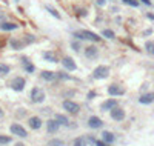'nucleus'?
I'll return each mask as SVG.
<instances>
[{
    "mask_svg": "<svg viewBox=\"0 0 154 146\" xmlns=\"http://www.w3.org/2000/svg\"><path fill=\"white\" fill-rule=\"evenodd\" d=\"M76 38H79V40H90V42H100V38L96 32H91V31H86V29H82V31H76L74 34Z\"/></svg>",
    "mask_w": 154,
    "mask_h": 146,
    "instance_id": "1",
    "label": "nucleus"
},
{
    "mask_svg": "<svg viewBox=\"0 0 154 146\" xmlns=\"http://www.w3.org/2000/svg\"><path fill=\"white\" fill-rule=\"evenodd\" d=\"M108 75H110V68L105 65H100L92 71V77H94L96 80H103V78H106Z\"/></svg>",
    "mask_w": 154,
    "mask_h": 146,
    "instance_id": "2",
    "label": "nucleus"
},
{
    "mask_svg": "<svg viewBox=\"0 0 154 146\" xmlns=\"http://www.w3.org/2000/svg\"><path fill=\"white\" fill-rule=\"evenodd\" d=\"M31 100L34 103H42L45 100V92L40 88H32V91H31Z\"/></svg>",
    "mask_w": 154,
    "mask_h": 146,
    "instance_id": "3",
    "label": "nucleus"
},
{
    "mask_svg": "<svg viewBox=\"0 0 154 146\" xmlns=\"http://www.w3.org/2000/svg\"><path fill=\"white\" fill-rule=\"evenodd\" d=\"M25 85H26V82H25L23 77H16L14 80L11 82V88L14 91H17V92H22L25 89Z\"/></svg>",
    "mask_w": 154,
    "mask_h": 146,
    "instance_id": "4",
    "label": "nucleus"
},
{
    "mask_svg": "<svg viewBox=\"0 0 154 146\" xmlns=\"http://www.w3.org/2000/svg\"><path fill=\"white\" fill-rule=\"evenodd\" d=\"M11 132H12L14 135H17V137H22V138L28 137V132H26V129L23 128L22 125H17V123L11 125Z\"/></svg>",
    "mask_w": 154,
    "mask_h": 146,
    "instance_id": "5",
    "label": "nucleus"
},
{
    "mask_svg": "<svg viewBox=\"0 0 154 146\" xmlns=\"http://www.w3.org/2000/svg\"><path fill=\"white\" fill-rule=\"evenodd\" d=\"M63 108H65V111L71 112V114H77V112L80 111V106L76 102H71V100H65L63 102Z\"/></svg>",
    "mask_w": 154,
    "mask_h": 146,
    "instance_id": "6",
    "label": "nucleus"
},
{
    "mask_svg": "<svg viewBox=\"0 0 154 146\" xmlns=\"http://www.w3.org/2000/svg\"><path fill=\"white\" fill-rule=\"evenodd\" d=\"M108 94L112 95V97H114V95H123V94H125V89H123L120 85L112 83V85L108 86Z\"/></svg>",
    "mask_w": 154,
    "mask_h": 146,
    "instance_id": "7",
    "label": "nucleus"
},
{
    "mask_svg": "<svg viewBox=\"0 0 154 146\" xmlns=\"http://www.w3.org/2000/svg\"><path fill=\"white\" fill-rule=\"evenodd\" d=\"M88 126L91 129H99V128H102V126H103V122H102V118H100V117L91 115L88 118Z\"/></svg>",
    "mask_w": 154,
    "mask_h": 146,
    "instance_id": "8",
    "label": "nucleus"
},
{
    "mask_svg": "<svg viewBox=\"0 0 154 146\" xmlns=\"http://www.w3.org/2000/svg\"><path fill=\"white\" fill-rule=\"evenodd\" d=\"M110 114H111V117L114 118V120H117V122H120V120H123V118H125V111H123L122 108H119V106L112 108V109L110 111Z\"/></svg>",
    "mask_w": 154,
    "mask_h": 146,
    "instance_id": "9",
    "label": "nucleus"
},
{
    "mask_svg": "<svg viewBox=\"0 0 154 146\" xmlns=\"http://www.w3.org/2000/svg\"><path fill=\"white\" fill-rule=\"evenodd\" d=\"M62 65H63L68 71H76V69H77V65H76V62L72 60L71 57H63V58H62Z\"/></svg>",
    "mask_w": 154,
    "mask_h": 146,
    "instance_id": "10",
    "label": "nucleus"
},
{
    "mask_svg": "<svg viewBox=\"0 0 154 146\" xmlns=\"http://www.w3.org/2000/svg\"><path fill=\"white\" fill-rule=\"evenodd\" d=\"M59 128H60V123L56 120H48L46 122V131L49 132V134H54V132H57L59 131Z\"/></svg>",
    "mask_w": 154,
    "mask_h": 146,
    "instance_id": "11",
    "label": "nucleus"
},
{
    "mask_svg": "<svg viewBox=\"0 0 154 146\" xmlns=\"http://www.w3.org/2000/svg\"><path fill=\"white\" fill-rule=\"evenodd\" d=\"M43 58L46 62H49V63H59V57L54 51H46L43 52Z\"/></svg>",
    "mask_w": 154,
    "mask_h": 146,
    "instance_id": "12",
    "label": "nucleus"
},
{
    "mask_svg": "<svg viewBox=\"0 0 154 146\" xmlns=\"http://www.w3.org/2000/svg\"><path fill=\"white\" fill-rule=\"evenodd\" d=\"M97 54H99V51H97V48L94 45H90V46H86V48H85V56L88 58H96Z\"/></svg>",
    "mask_w": 154,
    "mask_h": 146,
    "instance_id": "13",
    "label": "nucleus"
},
{
    "mask_svg": "<svg viewBox=\"0 0 154 146\" xmlns=\"http://www.w3.org/2000/svg\"><path fill=\"white\" fill-rule=\"evenodd\" d=\"M117 106V100H114V98H110V100H106V102H103L102 103V111H111L112 108H116Z\"/></svg>",
    "mask_w": 154,
    "mask_h": 146,
    "instance_id": "14",
    "label": "nucleus"
},
{
    "mask_svg": "<svg viewBox=\"0 0 154 146\" xmlns=\"http://www.w3.org/2000/svg\"><path fill=\"white\" fill-rule=\"evenodd\" d=\"M139 102L142 103V105H150V103H153L154 102V92H148V94L140 95Z\"/></svg>",
    "mask_w": 154,
    "mask_h": 146,
    "instance_id": "15",
    "label": "nucleus"
},
{
    "mask_svg": "<svg viewBox=\"0 0 154 146\" xmlns=\"http://www.w3.org/2000/svg\"><path fill=\"white\" fill-rule=\"evenodd\" d=\"M40 77H42L43 80H46V82H52V80H56V78H57V72H52V71H43Z\"/></svg>",
    "mask_w": 154,
    "mask_h": 146,
    "instance_id": "16",
    "label": "nucleus"
},
{
    "mask_svg": "<svg viewBox=\"0 0 154 146\" xmlns=\"http://www.w3.org/2000/svg\"><path fill=\"white\" fill-rule=\"evenodd\" d=\"M29 126L32 129H40V126H42V120H40V117H31L28 120Z\"/></svg>",
    "mask_w": 154,
    "mask_h": 146,
    "instance_id": "17",
    "label": "nucleus"
},
{
    "mask_svg": "<svg viewBox=\"0 0 154 146\" xmlns=\"http://www.w3.org/2000/svg\"><path fill=\"white\" fill-rule=\"evenodd\" d=\"M22 65H23V68H25V71H26V72H34V69H36V66L32 65V63H31L26 57H23V58H22Z\"/></svg>",
    "mask_w": 154,
    "mask_h": 146,
    "instance_id": "18",
    "label": "nucleus"
},
{
    "mask_svg": "<svg viewBox=\"0 0 154 146\" xmlns=\"http://www.w3.org/2000/svg\"><path fill=\"white\" fill-rule=\"evenodd\" d=\"M17 28H19V25H16V23H9V22L0 23V29H3V31H14Z\"/></svg>",
    "mask_w": 154,
    "mask_h": 146,
    "instance_id": "19",
    "label": "nucleus"
},
{
    "mask_svg": "<svg viewBox=\"0 0 154 146\" xmlns=\"http://www.w3.org/2000/svg\"><path fill=\"white\" fill-rule=\"evenodd\" d=\"M102 138H103L105 143H112V142H114V134H112V132L105 131L103 134H102Z\"/></svg>",
    "mask_w": 154,
    "mask_h": 146,
    "instance_id": "20",
    "label": "nucleus"
},
{
    "mask_svg": "<svg viewBox=\"0 0 154 146\" xmlns=\"http://www.w3.org/2000/svg\"><path fill=\"white\" fill-rule=\"evenodd\" d=\"M56 120H57L60 125H63V126H68V125H69L68 117H66V115H63V114H56Z\"/></svg>",
    "mask_w": 154,
    "mask_h": 146,
    "instance_id": "21",
    "label": "nucleus"
},
{
    "mask_svg": "<svg viewBox=\"0 0 154 146\" xmlns=\"http://www.w3.org/2000/svg\"><path fill=\"white\" fill-rule=\"evenodd\" d=\"M145 49H146V52L148 54H151V56H154V42H146L145 43Z\"/></svg>",
    "mask_w": 154,
    "mask_h": 146,
    "instance_id": "22",
    "label": "nucleus"
},
{
    "mask_svg": "<svg viewBox=\"0 0 154 146\" xmlns=\"http://www.w3.org/2000/svg\"><path fill=\"white\" fill-rule=\"evenodd\" d=\"M9 71H11L9 65H6V63H0V75H5V74H8Z\"/></svg>",
    "mask_w": 154,
    "mask_h": 146,
    "instance_id": "23",
    "label": "nucleus"
},
{
    "mask_svg": "<svg viewBox=\"0 0 154 146\" xmlns=\"http://www.w3.org/2000/svg\"><path fill=\"white\" fill-rule=\"evenodd\" d=\"M9 45H11L14 49H20V48L23 46V43L19 42V40H16V38H11V40H9Z\"/></svg>",
    "mask_w": 154,
    "mask_h": 146,
    "instance_id": "24",
    "label": "nucleus"
},
{
    "mask_svg": "<svg viewBox=\"0 0 154 146\" xmlns=\"http://www.w3.org/2000/svg\"><path fill=\"white\" fill-rule=\"evenodd\" d=\"M102 36L106 37V38H114V37H116L114 31H111V29H103V31H102Z\"/></svg>",
    "mask_w": 154,
    "mask_h": 146,
    "instance_id": "25",
    "label": "nucleus"
},
{
    "mask_svg": "<svg viewBox=\"0 0 154 146\" xmlns=\"http://www.w3.org/2000/svg\"><path fill=\"white\" fill-rule=\"evenodd\" d=\"M72 146H86V140L83 137H79V138H76V140H74Z\"/></svg>",
    "mask_w": 154,
    "mask_h": 146,
    "instance_id": "26",
    "label": "nucleus"
},
{
    "mask_svg": "<svg viewBox=\"0 0 154 146\" xmlns=\"http://www.w3.org/2000/svg\"><path fill=\"white\" fill-rule=\"evenodd\" d=\"M46 11H48V12H51V16H52V17L60 19V14H59V12H57L54 8H52V6H46Z\"/></svg>",
    "mask_w": 154,
    "mask_h": 146,
    "instance_id": "27",
    "label": "nucleus"
},
{
    "mask_svg": "<svg viewBox=\"0 0 154 146\" xmlns=\"http://www.w3.org/2000/svg\"><path fill=\"white\" fill-rule=\"evenodd\" d=\"M122 2H123L125 5L134 6V8H137V6H139V0H122Z\"/></svg>",
    "mask_w": 154,
    "mask_h": 146,
    "instance_id": "28",
    "label": "nucleus"
},
{
    "mask_svg": "<svg viewBox=\"0 0 154 146\" xmlns=\"http://www.w3.org/2000/svg\"><path fill=\"white\" fill-rule=\"evenodd\" d=\"M11 142V137L9 135H0V145H6Z\"/></svg>",
    "mask_w": 154,
    "mask_h": 146,
    "instance_id": "29",
    "label": "nucleus"
},
{
    "mask_svg": "<svg viewBox=\"0 0 154 146\" xmlns=\"http://www.w3.org/2000/svg\"><path fill=\"white\" fill-rule=\"evenodd\" d=\"M49 146H63V142L62 140H52Z\"/></svg>",
    "mask_w": 154,
    "mask_h": 146,
    "instance_id": "30",
    "label": "nucleus"
},
{
    "mask_svg": "<svg viewBox=\"0 0 154 146\" xmlns=\"http://www.w3.org/2000/svg\"><path fill=\"white\" fill-rule=\"evenodd\" d=\"M94 146H108V143H105L103 140H96L94 142Z\"/></svg>",
    "mask_w": 154,
    "mask_h": 146,
    "instance_id": "31",
    "label": "nucleus"
},
{
    "mask_svg": "<svg viewBox=\"0 0 154 146\" xmlns=\"http://www.w3.org/2000/svg\"><path fill=\"white\" fill-rule=\"evenodd\" d=\"M72 48H74V51H80V45L77 42H72Z\"/></svg>",
    "mask_w": 154,
    "mask_h": 146,
    "instance_id": "32",
    "label": "nucleus"
},
{
    "mask_svg": "<svg viewBox=\"0 0 154 146\" xmlns=\"http://www.w3.org/2000/svg\"><path fill=\"white\" fill-rule=\"evenodd\" d=\"M142 3H145L146 6H151V0H140Z\"/></svg>",
    "mask_w": 154,
    "mask_h": 146,
    "instance_id": "33",
    "label": "nucleus"
},
{
    "mask_svg": "<svg viewBox=\"0 0 154 146\" xmlns=\"http://www.w3.org/2000/svg\"><path fill=\"white\" fill-rule=\"evenodd\" d=\"M97 5L99 6H103L105 5V0H97Z\"/></svg>",
    "mask_w": 154,
    "mask_h": 146,
    "instance_id": "34",
    "label": "nucleus"
},
{
    "mask_svg": "<svg viewBox=\"0 0 154 146\" xmlns=\"http://www.w3.org/2000/svg\"><path fill=\"white\" fill-rule=\"evenodd\" d=\"M94 95H96V92H94V91H91L90 94H88V98H92V97H94Z\"/></svg>",
    "mask_w": 154,
    "mask_h": 146,
    "instance_id": "35",
    "label": "nucleus"
},
{
    "mask_svg": "<svg viewBox=\"0 0 154 146\" xmlns=\"http://www.w3.org/2000/svg\"><path fill=\"white\" fill-rule=\"evenodd\" d=\"M146 16H148V19H151V20H154V16H153V14H146Z\"/></svg>",
    "mask_w": 154,
    "mask_h": 146,
    "instance_id": "36",
    "label": "nucleus"
},
{
    "mask_svg": "<svg viewBox=\"0 0 154 146\" xmlns=\"http://www.w3.org/2000/svg\"><path fill=\"white\" fill-rule=\"evenodd\" d=\"M2 117H3V111H2V109H0V118H2Z\"/></svg>",
    "mask_w": 154,
    "mask_h": 146,
    "instance_id": "37",
    "label": "nucleus"
},
{
    "mask_svg": "<svg viewBox=\"0 0 154 146\" xmlns=\"http://www.w3.org/2000/svg\"><path fill=\"white\" fill-rule=\"evenodd\" d=\"M16 146H25V145H22V143H17Z\"/></svg>",
    "mask_w": 154,
    "mask_h": 146,
    "instance_id": "38",
    "label": "nucleus"
},
{
    "mask_svg": "<svg viewBox=\"0 0 154 146\" xmlns=\"http://www.w3.org/2000/svg\"><path fill=\"white\" fill-rule=\"evenodd\" d=\"M2 46H3V42H0V48H2Z\"/></svg>",
    "mask_w": 154,
    "mask_h": 146,
    "instance_id": "39",
    "label": "nucleus"
}]
</instances>
